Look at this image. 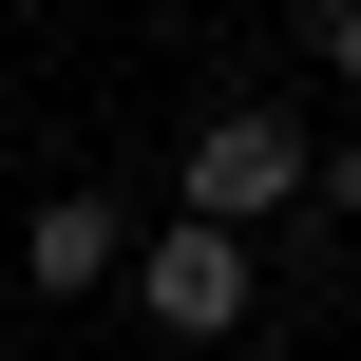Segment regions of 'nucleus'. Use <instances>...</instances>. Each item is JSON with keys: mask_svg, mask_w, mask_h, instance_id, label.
I'll list each match as a JSON object with an SVG mask.
<instances>
[{"mask_svg": "<svg viewBox=\"0 0 361 361\" xmlns=\"http://www.w3.org/2000/svg\"><path fill=\"white\" fill-rule=\"evenodd\" d=\"M305 171H324V152H305V114H209V133H190V171H171V209L247 247V228H286V209H305Z\"/></svg>", "mask_w": 361, "mask_h": 361, "instance_id": "f257e3e1", "label": "nucleus"}, {"mask_svg": "<svg viewBox=\"0 0 361 361\" xmlns=\"http://www.w3.org/2000/svg\"><path fill=\"white\" fill-rule=\"evenodd\" d=\"M133 286H152V324H171V343H228V324H247V247H228V228H190V209H152V228H133Z\"/></svg>", "mask_w": 361, "mask_h": 361, "instance_id": "f03ea898", "label": "nucleus"}, {"mask_svg": "<svg viewBox=\"0 0 361 361\" xmlns=\"http://www.w3.org/2000/svg\"><path fill=\"white\" fill-rule=\"evenodd\" d=\"M114 267H133V209H114V190H38V209H19V286L76 305V286H114Z\"/></svg>", "mask_w": 361, "mask_h": 361, "instance_id": "7ed1b4c3", "label": "nucleus"}, {"mask_svg": "<svg viewBox=\"0 0 361 361\" xmlns=\"http://www.w3.org/2000/svg\"><path fill=\"white\" fill-rule=\"evenodd\" d=\"M305 190H324V209H361V133H343V152H324V171H305Z\"/></svg>", "mask_w": 361, "mask_h": 361, "instance_id": "20e7f679", "label": "nucleus"}, {"mask_svg": "<svg viewBox=\"0 0 361 361\" xmlns=\"http://www.w3.org/2000/svg\"><path fill=\"white\" fill-rule=\"evenodd\" d=\"M324 57H343V95H361V0H324Z\"/></svg>", "mask_w": 361, "mask_h": 361, "instance_id": "39448f33", "label": "nucleus"}]
</instances>
